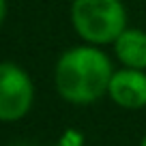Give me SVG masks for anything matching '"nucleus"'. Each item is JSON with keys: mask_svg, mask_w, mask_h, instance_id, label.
I'll return each instance as SVG.
<instances>
[{"mask_svg": "<svg viewBox=\"0 0 146 146\" xmlns=\"http://www.w3.org/2000/svg\"><path fill=\"white\" fill-rule=\"evenodd\" d=\"M114 64L101 47L75 45L58 58L54 67V86L60 99L73 105H90L108 95Z\"/></svg>", "mask_w": 146, "mask_h": 146, "instance_id": "nucleus-1", "label": "nucleus"}, {"mask_svg": "<svg viewBox=\"0 0 146 146\" xmlns=\"http://www.w3.org/2000/svg\"><path fill=\"white\" fill-rule=\"evenodd\" d=\"M71 26L88 45H112L127 28L123 0H73Z\"/></svg>", "mask_w": 146, "mask_h": 146, "instance_id": "nucleus-2", "label": "nucleus"}, {"mask_svg": "<svg viewBox=\"0 0 146 146\" xmlns=\"http://www.w3.org/2000/svg\"><path fill=\"white\" fill-rule=\"evenodd\" d=\"M35 103V84L28 71L11 60L0 62V123L26 118Z\"/></svg>", "mask_w": 146, "mask_h": 146, "instance_id": "nucleus-3", "label": "nucleus"}, {"mask_svg": "<svg viewBox=\"0 0 146 146\" xmlns=\"http://www.w3.org/2000/svg\"><path fill=\"white\" fill-rule=\"evenodd\" d=\"M108 97L123 110L146 108V71L127 67L114 71L108 86Z\"/></svg>", "mask_w": 146, "mask_h": 146, "instance_id": "nucleus-4", "label": "nucleus"}, {"mask_svg": "<svg viewBox=\"0 0 146 146\" xmlns=\"http://www.w3.org/2000/svg\"><path fill=\"white\" fill-rule=\"evenodd\" d=\"M112 47H114V56L123 67L146 71V30L127 26L112 43Z\"/></svg>", "mask_w": 146, "mask_h": 146, "instance_id": "nucleus-5", "label": "nucleus"}, {"mask_svg": "<svg viewBox=\"0 0 146 146\" xmlns=\"http://www.w3.org/2000/svg\"><path fill=\"white\" fill-rule=\"evenodd\" d=\"M56 146H84V135L78 129H67L62 137L56 142Z\"/></svg>", "mask_w": 146, "mask_h": 146, "instance_id": "nucleus-6", "label": "nucleus"}, {"mask_svg": "<svg viewBox=\"0 0 146 146\" xmlns=\"http://www.w3.org/2000/svg\"><path fill=\"white\" fill-rule=\"evenodd\" d=\"M7 13H9V5H7V0H0V28L7 19Z\"/></svg>", "mask_w": 146, "mask_h": 146, "instance_id": "nucleus-7", "label": "nucleus"}, {"mask_svg": "<svg viewBox=\"0 0 146 146\" xmlns=\"http://www.w3.org/2000/svg\"><path fill=\"white\" fill-rule=\"evenodd\" d=\"M140 146H146V133L142 135V140H140Z\"/></svg>", "mask_w": 146, "mask_h": 146, "instance_id": "nucleus-8", "label": "nucleus"}]
</instances>
